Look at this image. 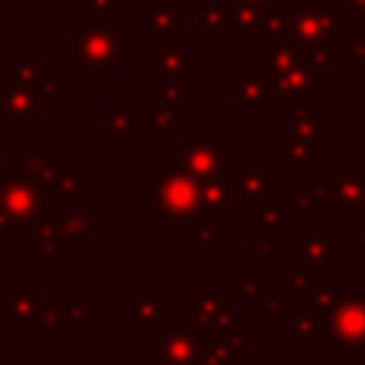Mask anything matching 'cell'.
Segmentation results:
<instances>
[{
  "label": "cell",
  "instance_id": "6da1fadb",
  "mask_svg": "<svg viewBox=\"0 0 365 365\" xmlns=\"http://www.w3.org/2000/svg\"><path fill=\"white\" fill-rule=\"evenodd\" d=\"M274 108H314L317 97L328 94V68L288 40H262Z\"/></svg>",
  "mask_w": 365,
  "mask_h": 365
},
{
  "label": "cell",
  "instance_id": "7a4b0ae2",
  "mask_svg": "<svg viewBox=\"0 0 365 365\" xmlns=\"http://www.w3.org/2000/svg\"><path fill=\"white\" fill-rule=\"evenodd\" d=\"M282 40L311 54L328 71L345 57L342 17L319 3H285V31Z\"/></svg>",
  "mask_w": 365,
  "mask_h": 365
},
{
  "label": "cell",
  "instance_id": "3957f363",
  "mask_svg": "<svg viewBox=\"0 0 365 365\" xmlns=\"http://www.w3.org/2000/svg\"><path fill=\"white\" fill-rule=\"evenodd\" d=\"M71 57L68 66L80 71L86 83H100L108 77V68L134 51L131 43L120 40V20H86L80 29L68 31Z\"/></svg>",
  "mask_w": 365,
  "mask_h": 365
},
{
  "label": "cell",
  "instance_id": "277c9868",
  "mask_svg": "<svg viewBox=\"0 0 365 365\" xmlns=\"http://www.w3.org/2000/svg\"><path fill=\"white\" fill-rule=\"evenodd\" d=\"M145 208L168 225H182L188 217H194L200 208H205L200 180L180 168L160 171L157 180L145 188Z\"/></svg>",
  "mask_w": 365,
  "mask_h": 365
},
{
  "label": "cell",
  "instance_id": "5b68a950",
  "mask_svg": "<svg viewBox=\"0 0 365 365\" xmlns=\"http://www.w3.org/2000/svg\"><path fill=\"white\" fill-rule=\"evenodd\" d=\"M54 205V194L46 182L9 174L0 182V234L26 237L34 217Z\"/></svg>",
  "mask_w": 365,
  "mask_h": 365
},
{
  "label": "cell",
  "instance_id": "8992f818",
  "mask_svg": "<svg viewBox=\"0 0 365 365\" xmlns=\"http://www.w3.org/2000/svg\"><path fill=\"white\" fill-rule=\"evenodd\" d=\"M339 262V240L331 234H291L288 237V279L291 291L299 294L317 277L328 274Z\"/></svg>",
  "mask_w": 365,
  "mask_h": 365
},
{
  "label": "cell",
  "instance_id": "52a82bcc",
  "mask_svg": "<svg viewBox=\"0 0 365 365\" xmlns=\"http://www.w3.org/2000/svg\"><path fill=\"white\" fill-rule=\"evenodd\" d=\"M325 322H328V339H334L342 354H365V294L362 291H339Z\"/></svg>",
  "mask_w": 365,
  "mask_h": 365
},
{
  "label": "cell",
  "instance_id": "ba28073f",
  "mask_svg": "<svg viewBox=\"0 0 365 365\" xmlns=\"http://www.w3.org/2000/svg\"><path fill=\"white\" fill-rule=\"evenodd\" d=\"M225 177L234 197V211H248L259 197L277 194V174L265 168L259 157H237L225 160Z\"/></svg>",
  "mask_w": 365,
  "mask_h": 365
},
{
  "label": "cell",
  "instance_id": "9c48e42d",
  "mask_svg": "<svg viewBox=\"0 0 365 365\" xmlns=\"http://www.w3.org/2000/svg\"><path fill=\"white\" fill-rule=\"evenodd\" d=\"M171 160L180 171H185L197 180L205 174H214L225 165V134L214 131V134L202 137V134L182 131V143H177L171 148Z\"/></svg>",
  "mask_w": 365,
  "mask_h": 365
},
{
  "label": "cell",
  "instance_id": "30bf717a",
  "mask_svg": "<svg viewBox=\"0 0 365 365\" xmlns=\"http://www.w3.org/2000/svg\"><path fill=\"white\" fill-rule=\"evenodd\" d=\"M202 328H168L145 342V354L157 356V365H202Z\"/></svg>",
  "mask_w": 365,
  "mask_h": 365
},
{
  "label": "cell",
  "instance_id": "8fae6325",
  "mask_svg": "<svg viewBox=\"0 0 365 365\" xmlns=\"http://www.w3.org/2000/svg\"><path fill=\"white\" fill-rule=\"evenodd\" d=\"M188 328H231L237 325V302L222 291L185 288V322Z\"/></svg>",
  "mask_w": 365,
  "mask_h": 365
},
{
  "label": "cell",
  "instance_id": "7c38bea8",
  "mask_svg": "<svg viewBox=\"0 0 365 365\" xmlns=\"http://www.w3.org/2000/svg\"><path fill=\"white\" fill-rule=\"evenodd\" d=\"M120 314L128 317L134 325L154 328L157 334L174 328V305L163 299L154 288H134V294L120 302Z\"/></svg>",
  "mask_w": 365,
  "mask_h": 365
},
{
  "label": "cell",
  "instance_id": "4fadbf2b",
  "mask_svg": "<svg viewBox=\"0 0 365 365\" xmlns=\"http://www.w3.org/2000/svg\"><path fill=\"white\" fill-rule=\"evenodd\" d=\"M54 100L34 91V88H23V86H6V91L0 94V123H6L9 131H26L31 120H37L43 114V108H48Z\"/></svg>",
  "mask_w": 365,
  "mask_h": 365
},
{
  "label": "cell",
  "instance_id": "5bb4252c",
  "mask_svg": "<svg viewBox=\"0 0 365 365\" xmlns=\"http://www.w3.org/2000/svg\"><path fill=\"white\" fill-rule=\"evenodd\" d=\"M145 43L151 46H185V3H154L143 14Z\"/></svg>",
  "mask_w": 365,
  "mask_h": 365
},
{
  "label": "cell",
  "instance_id": "9a60e30c",
  "mask_svg": "<svg viewBox=\"0 0 365 365\" xmlns=\"http://www.w3.org/2000/svg\"><path fill=\"white\" fill-rule=\"evenodd\" d=\"M222 94L234 97V103L242 108H274L268 80L257 66H237L231 80L222 83Z\"/></svg>",
  "mask_w": 365,
  "mask_h": 365
},
{
  "label": "cell",
  "instance_id": "2e32d148",
  "mask_svg": "<svg viewBox=\"0 0 365 365\" xmlns=\"http://www.w3.org/2000/svg\"><path fill=\"white\" fill-rule=\"evenodd\" d=\"M314 182H319L328 194L331 211H354L365 208V177L356 171H314Z\"/></svg>",
  "mask_w": 365,
  "mask_h": 365
},
{
  "label": "cell",
  "instance_id": "e0dca14e",
  "mask_svg": "<svg viewBox=\"0 0 365 365\" xmlns=\"http://www.w3.org/2000/svg\"><path fill=\"white\" fill-rule=\"evenodd\" d=\"M202 365H231L251 342V331L242 325L202 328Z\"/></svg>",
  "mask_w": 365,
  "mask_h": 365
},
{
  "label": "cell",
  "instance_id": "ac0fdd59",
  "mask_svg": "<svg viewBox=\"0 0 365 365\" xmlns=\"http://www.w3.org/2000/svg\"><path fill=\"white\" fill-rule=\"evenodd\" d=\"M145 66L151 71H157L160 80L194 83L200 74V60H197V54H188L185 46H160L154 54L145 57Z\"/></svg>",
  "mask_w": 365,
  "mask_h": 365
},
{
  "label": "cell",
  "instance_id": "d6986e66",
  "mask_svg": "<svg viewBox=\"0 0 365 365\" xmlns=\"http://www.w3.org/2000/svg\"><path fill=\"white\" fill-rule=\"evenodd\" d=\"M63 160L54 154V148L48 145H37V148H9V168L17 177H26L31 182H46L51 180V174L57 171Z\"/></svg>",
  "mask_w": 365,
  "mask_h": 365
},
{
  "label": "cell",
  "instance_id": "ffe728a7",
  "mask_svg": "<svg viewBox=\"0 0 365 365\" xmlns=\"http://www.w3.org/2000/svg\"><path fill=\"white\" fill-rule=\"evenodd\" d=\"M288 208H291L288 197L268 194V197H259L245 214H248V222L254 228H262L265 237H271V240H288L291 237V228L285 222Z\"/></svg>",
  "mask_w": 365,
  "mask_h": 365
},
{
  "label": "cell",
  "instance_id": "44dd1931",
  "mask_svg": "<svg viewBox=\"0 0 365 365\" xmlns=\"http://www.w3.org/2000/svg\"><path fill=\"white\" fill-rule=\"evenodd\" d=\"M182 234L208 251H222V245H225V211L200 208L194 217H188L182 222Z\"/></svg>",
  "mask_w": 365,
  "mask_h": 365
},
{
  "label": "cell",
  "instance_id": "7402d4cb",
  "mask_svg": "<svg viewBox=\"0 0 365 365\" xmlns=\"http://www.w3.org/2000/svg\"><path fill=\"white\" fill-rule=\"evenodd\" d=\"M274 154L285 160V165L297 174H314L317 171V148L294 137L291 131H279L274 137Z\"/></svg>",
  "mask_w": 365,
  "mask_h": 365
},
{
  "label": "cell",
  "instance_id": "603a6c76",
  "mask_svg": "<svg viewBox=\"0 0 365 365\" xmlns=\"http://www.w3.org/2000/svg\"><path fill=\"white\" fill-rule=\"evenodd\" d=\"M339 291H342V288H339V277H334V274H322V277H317L308 288H302V291L297 294V302H299L302 311L328 317V311H331V305L336 302Z\"/></svg>",
  "mask_w": 365,
  "mask_h": 365
},
{
  "label": "cell",
  "instance_id": "cb8c5ba5",
  "mask_svg": "<svg viewBox=\"0 0 365 365\" xmlns=\"http://www.w3.org/2000/svg\"><path fill=\"white\" fill-rule=\"evenodd\" d=\"M288 131L314 148L328 145V120L314 117L311 108H288Z\"/></svg>",
  "mask_w": 365,
  "mask_h": 365
},
{
  "label": "cell",
  "instance_id": "d4e9b609",
  "mask_svg": "<svg viewBox=\"0 0 365 365\" xmlns=\"http://www.w3.org/2000/svg\"><path fill=\"white\" fill-rule=\"evenodd\" d=\"M145 131V120H137L128 106L111 108L106 117V143L108 145H131L137 134Z\"/></svg>",
  "mask_w": 365,
  "mask_h": 365
},
{
  "label": "cell",
  "instance_id": "484cf974",
  "mask_svg": "<svg viewBox=\"0 0 365 365\" xmlns=\"http://www.w3.org/2000/svg\"><path fill=\"white\" fill-rule=\"evenodd\" d=\"M6 305H9V314H6V325H20V322H29L34 325L40 311H43V294L37 288H23V291H6Z\"/></svg>",
  "mask_w": 365,
  "mask_h": 365
},
{
  "label": "cell",
  "instance_id": "4316f807",
  "mask_svg": "<svg viewBox=\"0 0 365 365\" xmlns=\"http://www.w3.org/2000/svg\"><path fill=\"white\" fill-rule=\"evenodd\" d=\"M228 37V9L222 3H202L197 11V40L222 43Z\"/></svg>",
  "mask_w": 365,
  "mask_h": 365
},
{
  "label": "cell",
  "instance_id": "83f0119b",
  "mask_svg": "<svg viewBox=\"0 0 365 365\" xmlns=\"http://www.w3.org/2000/svg\"><path fill=\"white\" fill-rule=\"evenodd\" d=\"M200 191H202V205L205 208L234 211V197H231V185H228V177H225V165L214 174L200 177Z\"/></svg>",
  "mask_w": 365,
  "mask_h": 365
},
{
  "label": "cell",
  "instance_id": "f1b7e54d",
  "mask_svg": "<svg viewBox=\"0 0 365 365\" xmlns=\"http://www.w3.org/2000/svg\"><path fill=\"white\" fill-rule=\"evenodd\" d=\"M288 339L291 342H322V339H328V322H325V317L299 308V314L291 317Z\"/></svg>",
  "mask_w": 365,
  "mask_h": 365
},
{
  "label": "cell",
  "instance_id": "f546056e",
  "mask_svg": "<svg viewBox=\"0 0 365 365\" xmlns=\"http://www.w3.org/2000/svg\"><path fill=\"white\" fill-rule=\"evenodd\" d=\"M288 202L291 208H297L299 214H319V211H331V202H328V194L319 182L314 185H299L294 182L288 188Z\"/></svg>",
  "mask_w": 365,
  "mask_h": 365
},
{
  "label": "cell",
  "instance_id": "4dcf8cb0",
  "mask_svg": "<svg viewBox=\"0 0 365 365\" xmlns=\"http://www.w3.org/2000/svg\"><path fill=\"white\" fill-rule=\"evenodd\" d=\"M145 131L151 134H182L185 131V108L154 103L145 120Z\"/></svg>",
  "mask_w": 365,
  "mask_h": 365
},
{
  "label": "cell",
  "instance_id": "1f68e13d",
  "mask_svg": "<svg viewBox=\"0 0 365 365\" xmlns=\"http://www.w3.org/2000/svg\"><path fill=\"white\" fill-rule=\"evenodd\" d=\"M257 302L265 317H285L297 305V294L291 288H262Z\"/></svg>",
  "mask_w": 365,
  "mask_h": 365
},
{
  "label": "cell",
  "instance_id": "d6a6232c",
  "mask_svg": "<svg viewBox=\"0 0 365 365\" xmlns=\"http://www.w3.org/2000/svg\"><path fill=\"white\" fill-rule=\"evenodd\" d=\"M80 185H83V180L66 165V160L57 165V171L51 174V180H48V188H51V194H54V200L60 197V200H74V197H80Z\"/></svg>",
  "mask_w": 365,
  "mask_h": 365
},
{
  "label": "cell",
  "instance_id": "836d02e7",
  "mask_svg": "<svg viewBox=\"0 0 365 365\" xmlns=\"http://www.w3.org/2000/svg\"><path fill=\"white\" fill-rule=\"evenodd\" d=\"M248 262L254 265H271L277 262V240L259 234V237H251L248 240Z\"/></svg>",
  "mask_w": 365,
  "mask_h": 365
},
{
  "label": "cell",
  "instance_id": "e575fe53",
  "mask_svg": "<svg viewBox=\"0 0 365 365\" xmlns=\"http://www.w3.org/2000/svg\"><path fill=\"white\" fill-rule=\"evenodd\" d=\"M86 20H120V0H83Z\"/></svg>",
  "mask_w": 365,
  "mask_h": 365
},
{
  "label": "cell",
  "instance_id": "d590c367",
  "mask_svg": "<svg viewBox=\"0 0 365 365\" xmlns=\"http://www.w3.org/2000/svg\"><path fill=\"white\" fill-rule=\"evenodd\" d=\"M185 86L182 80H160L157 86V103L163 106H174V108H185Z\"/></svg>",
  "mask_w": 365,
  "mask_h": 365
},
{
  "label": "cell",
  "instance_id": "8d00e7d4",
  "mask_svg": "<svg viewBox=\"0 0 365 365\" xmlns=\"http://www.w3.org/2000/svg\"><path fill=\"white\" fill-rule=\"evenodd\" d=\"M91 325H94L91 302H80V305L66 302V328H91Z\"/></svg>",
  "mask_w": 365,
  "mask_h": 365
},
{
  "label": "cell",
  "instance_id": "74e56055",
  "mask_svg": "<svg viewBox=\"0 0 365 365\" xmlns=\"http://www.w3.org/2000/svg\"><path fill=\"white\" fill-rule=\"evenodd\" d=\"M345 57L365 68V31L351 29V40H345Z\"/></svg>",
  "mask_w": 365,
  "mask_h": 365
},
{
  "label": "cell",
  "instance_id": "f35d334b",
  "mask_svg": "<svg viewBox=\"0 0 365 365\" xmlns=\"http://www.w3.org/2000/svg\"><path fill=\"white\" fill-rule=\"evenodd\" d=\"M314 3L331 9V11L339 14V17H351L354 11H359V9L365 6V0H314Z\"/></svg>",
  "mask_w": 365,
  "mask_h": 365
},
{
  "label": "cell",
  "instance_id": "ab89813d",
  "mask_svg": "<svg viewBox=\"0 0 365 365\" xmlns=\"http://www.w3.org/2000/svg\"><path fill=\"white\" fill-rule=\"evenodd\" d=\"M222 3H245V6H257V9L268 11L271 17H285V3L288 0H222Z\"/></svg>",
  "mask_w": 365,
  "mask_h": 365
},
{
  "label": "cell",
  "instance_id": "60d3db41",
  "mask_svg": "<svg viewBox=\"0 0 365 365\" xmlns=\"http://www.w3.org/2000/svg\"><path fill=\"white\" fill-rule=\"evenodd\" d=\"M240 297L242 299H257L259 291H262V279L259 277H240Z\"/></svg>",
  "mask_w": 365,
  "mask_h": 365
},
{
  "label": "cell",
  "instance_id": "b9f144b4",
  "mask_svg": "<svg viewBox=\"0 0 365 365\" xmlns=\"http://www.w3.org/2000/svg\"><path fill=\"white\" fill-rule=\"evenodd\" d=\"M351 117L365 125V91H359V94L351 97Z\"/></svg>",
  "mask_w": 365,
  "mask_h": 365
},
{
  "label": "cell",
  "instance_id": "7bdbcfd3",
  "mask_svg": "<svg viewBox=\"0 0 365 365\" xmlns=\"http://www.w3.org/2000/svg\"><path fill=\"white\" fill-rule=\"evenodd\" d=\"M351 237H354L356 248H359L362 257H365V222H354V225H351Z\"/></svg>",
  "mask_w": 365,
  "mask_h": 365
},
{
  "label": "cell",
  "instance_id": "ee69618b",
  "mask_svg": "<svg viewBox=\"0 0 365 365\" xmlns=\"http://www.w3.org/2000/svg\"><path fill=\"white\" fill-rule=\"evenodd\" d=\"M120 3H125V6H128L134 14H137V17H143V14L148 11V6H154L157 0H120Z\"/></svg>",
  "mask_w": 365,
  "mask_h": 365
},
{
  "label": "cell",
  "instance_id": "f6af8a7d",
  "mask_svg": "<svg viewBox=\"0 0 365 365\" xmlns=\"http://www.w3.org/2000/svg\"><path fill=\"white\" fill-rule=\"evenodd\" d=\"M9 174H11V168H9V145H6L3 137H0V182H3Z\"/></svg>",
  "mask_w": 365,
  "mask_h": 365
},
{
  "label": "cell",
  "instance_id": "bcb514c9",
  "mask_svg": "<svg viewBox=\"0 0 365 365\" xmlns=\"http://www.w3.org/2000/svg\"><path fill=\"white\" fill-rule=\"evenodd\" d=\"M351 29L365 31V6H362L359 11H354V14H351Z\"/></svg>",
  "mask_w": 365,
  "mask_h": 365
},
{
  "label": "cell",
  "instance_id": "7dc6e473",
  "mask_svg": "<svg viewBox=\"0 0 365 365\" xmlns=\"http://www.w3.org/2000/svg\"><path fill=\"white\" fill-rule=\"evenodd\" d=\"M231 365H234V362H231Z\"/></svg>",
  "mask_w": 365,
  "mask_h": 365
}]
</instances>
